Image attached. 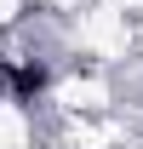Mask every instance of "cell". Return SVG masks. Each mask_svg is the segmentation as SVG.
I'll return each instance as SVG.
<instances>
[{"instance_id": "6da1fadb", "label": "cell", "mask_w": 143, "mask_h": 149, "mask_svg": "<svg viewBox=\"0 0 143 149\" xmlns=\"http://www.w3.org/2000/svg\"><path fill=\"white\" fill-rule=\"evenodd\" d=\"M0 74L12 80V97H17V103H35V97L46 92V63H12V57H6Z\"/></svg>"}]
</instances>
